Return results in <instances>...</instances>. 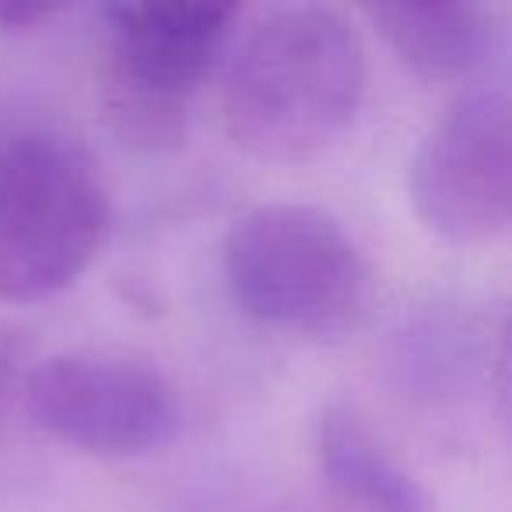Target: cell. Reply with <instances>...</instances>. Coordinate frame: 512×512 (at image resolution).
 I'll return each instance as SVG.
<instances>
[{"label": "cell", "mask_w": 512, "mask_h": 512, "mask_svg": "<svg viewBox=\"0 0 512 512\" xmlns=\"http://www.w3.org/2000/svg\"><path fill=\"white\" fill-rule=\"evenodd\" d=\"M57 11L60 4H53V0H0V29L4 32L36 29L39 22L53 18Z\"/></svg>", "instance_id": "9"}, {"label": "cell", "mask_w": 512, "mask_h": 512, "mask_svg": "<svg viewBox=\"0 0 512 512\" xmlns=\"http://www.w3.org/2000/svg\"><path fill=\"white\" fill-rule=\"evenodd\" d=\"M362 95L365 50L348 15L295 4L271 11L235 50L221 113L246 155L299 165L355 123Z\"/></svg>", "instance_id": "1"}, {"label": "cell", "mask_w": 512, "mask_h": 512, "mask_svg": "<svg viewBox=\"0 0 512 512\" xmlns=\"http://www.w3.org/2000/svg\"><path fill=\"white\" fill-rule=\"evenodd\" d=\"M320 463L337 495L362 512H432L425 488L393 460L351 407L334 404L320 421Z\"/></svg>", "instance_id": "8"}, {"label": "cell", "mask_w": 512, "mask_h": 512, "mask_svg": "<svg viewBox=\"0 0 512 512\" xmlns=\"http://www.w3.org/2000/svg\"><path fill=\"white\" fill-rule=\"evenodd\" d=\"M383 43L411 74L425 81H453L484 53V15L456 0H393L369 11Z\"/></svg>", "instance_id": "7"}, {"label": "cell", "mask_w": 512, "mask_h": 512, "mask_svg": "<svg viewBox=\"0 0 512 512\" xmlns=\"http://www.w3.org/2000/svg\"><path fill=\"white\" fill-rule=\"evenodd\" d=\"M421 225L453 246L512 228V95L474 88L428 127L407 172Z\"/></svg>", "instance_id": "5"}, {"label": "cell", "mask_w": 512, "mask_h": 512, "mask_svg": "<svg viewBox=\"0 0 512 512\" xmlns=\"http://www.w3.org/2000/svg\"><path fill=\"white\" fill-rule=\"evenodd\" d=\"M106 232L109 197L85 148L43 130L0 144V299L29 306L71 288Z\"/></svg>", "instance_id": "3"}, {"label": "cell", "mask_w": 512, "mask_h": 512, "mask_svg": "<svg viewBox=\"0 0 512 512\" xmlns=\"http://www.w3.org/2000/svg\"><path fill=\"white\" fill-rule=\"evenodd\" d=\"M498 404H502L505 432L512 439V302L498 330Z\"/></svg>", "instance_id": "10"}, {"label": "cell", "mask_w": 512, "mask_h": 512, "mask_svg": "<svg viewBox=\"0 0 512 512\" xmlns=\"http://www.w3.org/2000/svg\"><path fill=\"white\" fill-rule=\"evenodd\" d=\"M242 313L299 337L348 334L369 306V267L344 225L309 204L246 211L225 239Z\"/></svg>", "instance_id": "2"}, {"label": "cell", "mask_w": 512, "mask_h": 512, "mask_svg": "<svg viewBox=\"0 0 512 512\" xmlns=\"http://www.w3.org/2000/svg\"><path fill=\"white\" fill-rule=\"evenodd\" d=\"M32 421L92 456H137L165 446L183 421L179 393L155 365L106 351L39 362L25 383Z\"/></svg>", "instance_id": "6"}, {"label": "cell", "mask_w": 512, "mask_h": 512, "mask_svg": "<svg viewBox=\"0 0 512 512\" xmlns=\"http://www.w3.org/2000/svg\"><path fill=\"white\" fill-rule=\"evenodd\" d=\"M113 36L109 106L134 141H176L190 92L232 39L228 0H123L102 8Z\"/></svg>", "instance_id": "4"}]
</instances>
